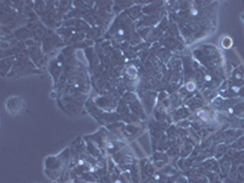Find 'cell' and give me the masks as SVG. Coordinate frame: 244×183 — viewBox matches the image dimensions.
Listing matches in <instances>:
<instances>
[{
	"mask_svg": "<svg viewBox=\"0 0 244 183\" xmlns=\"http://www.w3.org/2000/svg\"><path fill=\"white\" fill-rule=\"evenodd\" d=\"M22 107H23V101H22L21 98L18 97H12V98H9L6 101V109L7 111L12 115H17Z\"/></svg>",
	"mask_w": 244,
	"mask_h": 183,
	"instance_id": "1",
	"label": "cell"
},
{
	"mask_svg": "<svg viewBox=\"0 0 244 183\" xmlns=\"http://www.w3.org/2000/svg\"><path fill=\"white\" fill-rule=\"evenodd\" d=\"M222 45L223 48H230L232 45V40L228 38V37H223V39H222Z\"/></svg>",
	"mask_w": 244,
	"mask_h": 183,
	"instance_id": "2",
	"label": "cell"
},
{
	"mask_svg": "<svg viewBox=\"0 0 244 183\" xmlns=\"http://www.w3.org/2000/svg\"><path fill=\"white\" fill-rule=\"evenodd\" d=\"M127 72H128V75H129L131 77H134V76H136V72H137V70H136L134 67H129V69L127 70Z\"/></svg>",
	"mask_w": 244,
	"mask_h": 183,
	"instance_id": "3",
	"label": "cell"
}]
</instances>
